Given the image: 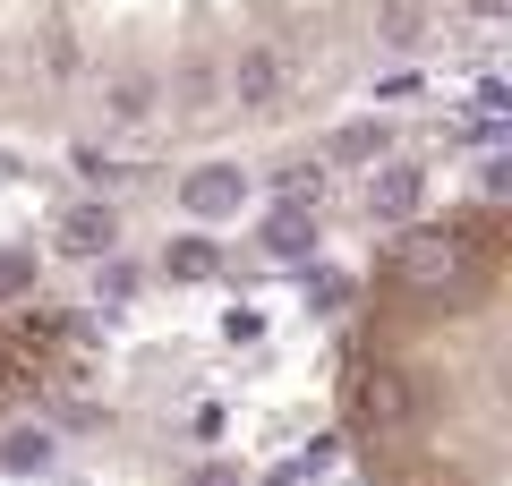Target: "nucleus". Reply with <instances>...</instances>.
<instances>
[{"label": "nucleus", "instance_id": "f3484780", "mask_svg": "<svg viewBox=\"0 0 512 486\" xmlns=\"http://www.w3.org/2000/svg\"><path fill=\"white\" fill-rule=\"evenodd\" d=\"M461 9H470V18H504L512 0H461Z\"/></svg>", "mask_w": 512, "mask_h": 486}, {"label": "nucleus", "instance_id": "2eb2a0df", "mask_svg": "<svg viewBox=\"0 0 512 486\" xmlns=\"http://www.w3.org/2000/svg\"><path fill=\"white\" fill-rule=\"evenodd\" d=\"M308 307H325V316H342V307H350V282H342V273H316V282H308Z\"/></svg>", "mask_w": 512, "mask_h": 486}, {"label": "nucleus", "instance_id": "423d86ee", "mask_svg": "<svg viewBox=\"0 0 512 486\" xmlns=\"http://www.w3.org/2000/svg\"><path fill=\"white\" fill-rule=\"evenodd\" d=\"M180 205L197 222H231L239 205H248V180H239V162H205V171H188L180 180Z\"/></svg>", "mask_w": 512, "mask_h": 486}, {"label": "nucleus", "instance_id": "39448f33", "mask_svg": "<svg viewBox=\"0 0 512 486\" xmlns=\"http://www.w3.org/2000/svg\"><path fill=\"white\" fill-rule=\"evenodd\" d=\"M419 205H427L419 162H376L367 171V222H419Z\"/></svg>", "mask_w": 512, "mask_h": 486}, {"label": "nucleus", "instance_id": "f8f14e48", "mask_svg": "<svg viewBox=\"0 0 512 486\" xmlns=\"http://www.w3.org/2000/svg\"><path fill=\"white\" fill-rule=\"evenodd\" d=\"M274 197H282V214H316V197H325V162H282Z\"/></svg>", "mask_w": 512, "mask_h": 486}, {"label": "nucleus", "instance_id": "9d476101", "mask_svg": "<svg viewBox=\"0 0 512 486\" xmlns=\"http://www.w3.org/2000/svg\"><path fill=\"white\" fill-rule=\"evenodd\" d=\"M265 248H274L282 265L316 256V214H265Z\"/></svg>", "mask_w": 512, "mask_h": 486}, {"label": "nucleus", "instance_id": "9b49d317", "mask_svg": "<svg viewBox=\"0 0 512 486\" xmlns=\"http://www.w3.org/2000/svg\"><path fill=\"white\" fill-rule=\"evenodd\" d=\"M419 35H427V9H419V0H384V9H376V43H384V52H410Z\"/></svg>", "mask_w": 512, "mask_h": 486}, {"label": "nucleus", "instance_id": "a211bd4d", "mask_svg": "<svg viewBox=\"0 0 512 486\" xmlns=\"http://www.w3.org/2000/svg\"><path fill=\"white\" fill-rule=\"evenodd\" d=\"M0 180H26V162H18V154H0Z\"/></svg>", "mask_w": 512, "mask_h": 486}, {"label": "nucleus", "instance_id": "6e6552de", "mask_svg": "<svg viewBox=\"0 0 512 486\" xmlns=\"http://www.w3.org/2000/svg\"><path fill=\"white\" fill-rule=\"evenodd\" d=\"M384 145H393V128H384V120H350V128H333L325 162H384Z\"/></svg>", "mask_w": 512, "mask_h": 486}, {"label": "nucleus", "instance_id": "f03ea898", "mask_svg": "<svg viewBox=\"0 0 512 486\" xmlns=\"http://www.w3.org/2000/svg\"><path fill=\"white\" fill-rule=\"evenodd\" d=\"M350 418H359V435H402L419 418V393H410V376L393 359H367L350 376Z\"/></svg>", "mask_w": 512, "mask_h": 486}, {"label": "nucleus", "instance_id": "ddd939ff", "mask_svg": "<svg viewBox=\"0 0 512 486\" xmlns=\"http://www.w3.org/2000/svg\"><path fill=\"white\" fill-rule=\"evenodd\" d=\"M146 111H154V77H111V86H103V120L111 128L146 120Z\"/></svg>", "mask_w": 512, "mask_h": 486}, {"label": "nucleus", "instance_id": "0eeeda50", "mask_svg": "<svg viewBox=\"0 0 512 486\" xmlns=\"http://www.w3.org/2000/svg\"><path fill=\"white\" fill-rule=\"evenodd\" d=\"M52 435H43V427H9V435H0V469H9V478H43V469H52Z\"/></svg>", "mask_w": 512, "mask_h": 486}, {"label": "nucleus", "instance_id": "20e7f679", "mask_svg": "<svg viewBox=\"0 0 512 486\" xmlns=\"http://www.w3.org/2000/svg\"><path fill=\"white\" fill-rule=\"evenodd\" d=\"M52 248H60V256H77V265H103V256L120 248V214H111L103 197H77L69 214H60V231H52Z\"/></svg>", "mask_w": 512, "mask_h": 486}, {"label": "nucleus", "instance_id": "f257e3e1", "mask_svg": "<svg viewBox=\"0 0 512 486\" xmlns=\"http://www.w3.org/2000/svg\"><path fill=\"white\" fill-rule=\"evenodd\" d=\"M478 265H487L478 239L453 231V222H444V231H410L402 248H393V282H402V290H461Z\"/></svg>", "mask_w": 512, "mask_h": 486}, {"label": "nucleus", "instance_id": "dca6fc26", "mask_svg": "<svg viewBox=\"0 0 512 486\" xmlns=\"http://www.w3.org/2000/svg\"><path fill=\"white\" fill-rule=\"evenodd\" d=\"M188 486H239V469H197Z\"/></svg>", "mask_w": 512, "mask_h": 486}, {"label": "nucleus", "instance_id": "4468645a", "mask_svg": "<svg viewBox=\"0 0 512 486\" xmlns=\"http://www.w3.org/2000/svg\"><path fill=\"white\" fill-rule=\"evenodd\" d=\"M18 290H35V256H26V248H0V299H18Z\"/></svg>", "mask_w": 512, "mask_h": 486}, {"label": "nucleus", "instance_id": "1a4fd4ad", "mask_svg": "<svg viewBox=\"0 0 512 486\" xmlns=\"http://www.w3.org/2000/svg\"><path fill=\"white\" fill-rule=\"evenodd\" d=\"M163 273H171V282H214V273H222V248H214V239H171V248H163Z\"/></svg>", "mask_w": 512, "mask_h": 486}, {"label": "nucleus", "instance_id": "7ed1b4c3", "mask_svg": "<svg viewBox=\"0 0 512 486\" xmlns=\"http://www.w3.org/2000/svg\"><path fill=\"white\" fill-rule=\"evenodd\" d=\"M282 94H291V60L274 43H239L231 52V103L239 111H274Z\"/></svg>", "mask_w": 512, "mask_h": 486}]
</instances>
